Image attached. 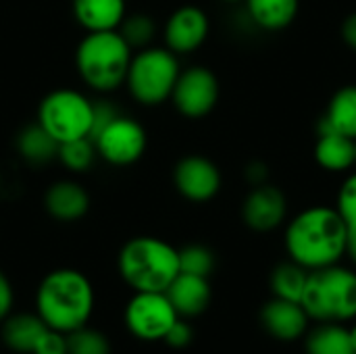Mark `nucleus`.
<instances>
[{
    "label": "nucleus",
    "instance_id": "obj_1",
    "mask_svg": "<svg viewBox=\"0 0 356 354\" xmlns=\"http://www.w3.org/2000/svg\"><path fill=\"white\" fill-rule=\"evenodd\" d=\"M348 225L336 207H309L292 217L284 234L288 257L309 271L340 263Z\"/></svg>",
    "mask_w": 356,
    "mask_h": 354
},
{
    "label": "nucleus",
    "instance_id": "obj_2",
    "mask_svg": "<svg viewBox=\"0 0 356 354\" xmlns=\"http://www.w3.org/2000/svg\"><path fill=\"white\" fill-rule=\"evenodd\" d=\"M35 309L48 328L69 334L88 323L94 309V288L75 269L50 271L38 288Z\"/></svg>",
    "mask_w": 356,
    "mask_h": 354
},
{
    "label": "nucleus",
    "instance_id": "obj_3",
    "mask_svg": "<svg viewBox=\"0 0 356 354\" xmlns=\"http://www.w3.org/2000/svg\"><path fill=\"white\" fill-rule=\"evenodd\" d=\"M117 263L121 277L136 292H165L179 275V250L152 236L129 240Z\"/></svg>",
    "mask_w": 356,
    "mask_h": 354
},
{
    "label": "nucleus",
    "instance_id": "obj_4",
    "mask_svg": "<svg viewBox=\"0 0 356 354\" xmlns=\"http://www.w3.org/2000/svg\"><path fill=\"white\" fill-rule=\"evenodd\" d=\"M131 56V46L117 29L88 31L77 46L75 67L79 77L92 90L113 92L125 83Z\"/></svg>",
    "mask_w": 356,
    "mask_h": 354
},
{
    "label": "nucleus",
    "instance_id": "obj_5",
    "mask_svg": "<svg viewBox=\"0 0 356 354\" xmlns=\"http://www.w3.org/2000/svg\"><path fill=\"white\" fill-rule=\"evenodd\" d=\"M300 305L317 323L353 321L356 319V271L340 263L309 271Z\"/></svg>",
    "mask_w": 356,
    "mask_h": 354
},
{
    "label": "nucleus",
    "instance_id": "obj_6",
    "mask_svg": "<svg viewBox=\"0 0 356 354\" xmlns=\"http://www.w3.org/2000/svg\"><path fill=\"white\" fill-rule=\"evenodd\" d=\"M179 73L181 69L175 52H171L169 48L146 46L131 56L125 83L138 102L146 106H156L171 98Z\"/></svg>",
    "mask_w": 356,
    "mask_h": 354
},
{
    "label": "nucleus",
    "instance_id": "obj_7",
    "mask_svg": "<svg viewBox=\"0 0 356 354\" xmlns=\"http://www.w3.org/2000/svg\"><path fill=\"white\" fill-rule=\"evenodd\" d=\"M38 123L58 142L90 138L94 104L77 90H54L40 102Z\"/></svg>",
    "mask_w": 356,
    "mask_h": 354
},
{
    "label": "nucleus",
    "instance_id": "obj_8",
    "mask_svg": "<svg viewBox=\"0 0 356 354\" xmlns=\"http://www.w3.org/2000/svg\"><path fill=\"white\" fill-rule=\"evenodd\" d=\"M96 152L115 167H127L142 159L148 146L146 129L123 115H117L94 136Z\"/></svg>",
    "mask_w": 356,
    "mask_h": 354
},
{
    "label": "nucleus",
    "instance_id": "obj_9",
    "mask_svg": "<svg viewBox=\"0 0 356 354\" xmlns=\"http://www.w3.org/2000/svg\"><path fill=\"white\" fill-rule=\"evenodd\" d=\"M177 317L165 292H136L125 307V325L140 340H163Z\"/></svg>",
    "mask_w": 356,
    "mask_h": 354
},
{
    "label": "nucleus",
    "instance_id": "obj_10",
    "mask_svg": "<svg viewBox=\"0 0 356 354\" xmlns=\"http://www.w3.org/2000/svg\"><path fill=\"white\" fill-rule=\"evenodd\" d=\"M171 100L184 117L202 119L219 102V79L209 67H190L179 73Z\"/></svg>",
    "mask_w": 356,
    "mask_h": 354
},
{
    "label": "nucleus",
    "instance_id": "obj_11",
    "mask_svg": "<svg viewBox=\"0 0 356 354\" xmlns=\"http://www.w3.org/2000/svg\"><path fill=\"white\" fill-rule=\"evenodd\" d=\"M221 171L219 167L200 154L184 156L173 169L175 190L190 202H209L221 190Z\"/></svg>",
    "mask_w": 356,
    "mask_h": 354
},
{
    "label": "nucleus",
    "instance_id": "obj_12",
    "mask_svg": "<svg viewBox=\"0 0 356 354\" xmlns=\"http://www.w3.org/2000/svg\"><path fill=\"white\" fill-rule=\"evenodd\" d=\"M288 217V198L277 188L267 184L254 186L242 202V221L259 234L277 230Z\"/></svg>",
    "mask_w": 356,
    "mask_h": 354
},
{
    "label": "nucleus",
    "instance_id": "obj_13",
    "mask_svg": "<svg viewBox=\"0 0 356 354\" xmlns=\"http://www.w3.org/2000/svg\"><path fill=\"white\" fill-rule=\"evenodd\" d=\"M211 31L209 17L198 6L177 8L165 25V44L175 54H190L198 50Z\"/></svg>",
    "mask_w": 356,
    "mask_h": 354
},
{
    "label": "nucleus",
    "instance_id": "obj_14",
    "mask_svg": "<svg viewBox=\"0 0 356 354\" xmlns=\"http://www.w3.org/2000/svg\"><path fill=\"white\" fill-rule=\"evenodd\" d=\"M309 321L311 317L307 315L305 307L294 300L273 296L261 309V323L265 332L282 342H294L305 338V334L309 332Z\"/></svg>",
    "mask_w": 356,
    "mask_h": 354
},
{
    "label": "nucleus",
    "instance_id": "obj_15",
    "mask_svg": "<svg viewBox=\"0 0 356 354\" xmlns=\"http://www.w3.org/2000/svg\"><path fill=\"white\" fill-rule=\"evenodd\" d=\"M165 294L171 300L177 315L184 319L202 315L207 311V307L211 305L209 277H200V275H192V273H179L169 284Z\"/></svg>",
    "mask_w": 356,
    "mask_h": 354
},
{
    "label": "nucleus",
    "instance_id": "obj_16",
    "mask_svg": "<svg viewBox=\"0 0 356 354\" xmlns=\"http://www.w3.org/2000/svg\"><path fill=\"white\" fill-rule=\"evenodd\" d=\"M315 161L321 169L330 173H342L353 169L356 167V140L330 127L317 125Z\"/></svg>",
    "mask_w": 356,
    "mask_h": 354
},
{
    "label": "nucleus",
    "instance_id": "obj_17",
    "mask_svg": "<svg viewBox=\"0 0 356 354\" xmlns=\"http://www.w3.org/2000/svg\"><path fill=\"white\" fill-rule=\"evenodd\" d=\"M44 207L56 221H77L90 211V194L81 184L60 179L46 190Z\"/></svg>",
    "mask_w": 356,
    "mask_h": 354
},
{
    "label": "nucleus",
    "instance_id": "obj_18",
    "mask_svg": "<svg viewBox=\"0 0 356 354\" xmlns=\"http://www.w3.org/2000/svg\"><path fill=\"white\" fill-rule=\"evenodd\" d=\"M73 15L88 31L119 29L125 19V0H73Z\"/></svg>",
    "mask_w": 356,
    "mask_h": 354
},
{
    "label": "nucleus",
    "instance_id": "obj_19",
    "mask_svg": "<svg viewBox=\"0 0 356 354\" xmlns=\"http://www.w3.org/2000/svg\"><path fill=\"white\" fill-rule=\"evenodd\" d=\"M246 17L263 31H282L298 15L300 0H244Z\"/></svg>",
    "mask_w": 356,
    "mask_h": 354
},
{
    "label": "nucleus",
    "instance_id": "obj_20",
    "mask_svg": "<svg viewBox=\"0 0 356 354\" xmlns=\"http://www.w3.org/2000/svg\"><path fill=\"white\" fill-rule=\"evenodd\" d=\"M319 125L356 140V86H344L332 96Z\"/></svg>",
    "mask_w": 356,
    "mask_h": 354
},
{
    "label": "nucleus",
    "instance_id": "obj_21",
    "mask_svg": "<svg viewBox=\"0 0 356 354\" xmlns=\"http://www.w3.org/2000/svg\"><path fill=\"white\" fill-rule=\"evenodd\" d=\"M307 354H355L350 332L342 323H319L305 334Z\"/></svg>",
    "mask_w": 356,
    "mask_h": 354
},
{
    "label": "nucleus",
    "instance_id": "obj_22",
    "mask_svg": "<svg viewBox=\"0 0 356 354\" xmlns=\"http://www.w3.org/2000/svg\"><path fill=\"white\" fill-rule=\"evenodd\" d=\"M46 323L42 321L40 315H29V313H19L10 317L4 323V342L10 351L17 353H33L40 336L46 332Z\"/></svg>",
    "mask_w": 356,
    "mask_h": 354
},
{
    "label": "nucleus",
    "instance_id": "obj_23",
    "mask_svg": "<svg viewBox=\"0 0 356 354\" xmlns=\"http://www.w3.org/2000/svg\"><path fill=\"white\" fill-rule=\"evenodd\" d=\"M19 154L31 165H44L58 154V142L40 125H27L17 138Z\"/></svg>",
    "mask_w": 356,
    "mask_h": 354
},
{
    "label": "nucleus",
    "instance_id": "obj_24",
    "mask_svg": "<svg viewBox=\"0 0 356 354\" xmlns=\"http://www.w3.org/2000/svg\"><path fill=\"white\" fill-rule=\"evenodd\" d=\"M307 280H309V269H305L302 265H298L290 259V261L280 263L271 271L269 288H271L275 298L300 303L305 288H307Z\"/></svg>",
    "mask_w": 356,
    "mask_h": 354
},
{
    "label": "nucleus",
    "instance_id": "obj_25",
    "mask_svg": "<svg viewBox=\"0 0 356 354\" xmlns=\"http://www.w3.org/2000/svg\"><path fill=\"white\" fill-rule=\"evenodd\" d=\"M94 156H96V144L92 138H77L58 144L56 159L73 173L88 171L94 163Z\"/></svg>",
    "mask_w": 356,
    "mask_h": 354
},
{
    "label": "nucleus",
    "instance_id": "obj_26",
    "mask_svg": "<svg viewBox=\"0 0 356 354\" xmlns=\"http://www.w3.org/2000/svg\"><path fill=\"white\" fill-rule=\"evenodd\" d=\"M215 269V255L202 244H188L179 248V273L209 277Z\"/></svg>",
    "mask_w": 356,
    "mask_h": 354
},
{
    "label": "nucleus",
    "instance_id": "obj_27",
    "mask_svg": "<svg viewBox=\"0 0 356 354\" xmlns=\"http://www.w3.org/2000/svg\"><path fill=\"white\" fill-rule=\"evenodd\" d=\"M69 354H111V344L104 334L90 330L88 325L77 328L67 334Z\"/></svg>",
    "mask_w": 356,
    "mask_h": 354
},
{
    "label": "nucleus",
    "instance_id": "obj_28",
    "mask_svg": "<svg viewBox=\"0 0 356 354\" xmlns=\"http://www.w3.org/2000/svg\"><path fill=\"white\" fill-rule=\"evenodd\" d=\"M117 31L125 38V42H127L131 48H146V46L150 44V40L154 38L156 27H154L152 17L138 13V15L125 17V19L121 21V25H119Z\"/></svg>",
    "mask_w": 356,
    "mask_h": 354
},
{
    "label": "nucleus",
    "instance_id": "obj_29",
    "mask_svg": "<svg viewBox=\"0 0 356 354\" xmlns=\"http://www.w3.org/2000/svg\"><path fill=\"white\" fill-rule=\"evenodd\" d=\"M336 209L348 227H356V173L348 175L344 179V184L340 186Z\"/></svg>",
    "mask_w": 356,
    "mask_h": 354
},
{
    "label": "nucleus",
    "instance_id": "obj_30",
    "mask_svg": "<svg viewBox=\"0 0 356 354\" xmlns=\"http://www.w3.org/2000/svg\"><path fill=\"white\" fill-rule=\"evenodd\" d=\"M31 354H69L67 353V334L46 328V332L40 336Z\"/></svg>",
    "mask_w": 356,
    "mask_h": 354
},
{
    "label": "nucleus",
    "instance_id": "obj_31",
    "mask_svg": "<svg viewBox=\"0 0 356 354\" xmlns=\"http://www.w3.org/2000/svg\"><path fill=\"white\" fill-rule=\"evenodd\" d=\"M192 340H194V332H192L188 319H184V317H177V321L171 325V330L163 338V342H167L171 348H186L192 344Z\"/></svg>",
    "mask_w": 356,
    "mask_h": 354
},
{
    "label": "nucleus",
    "instance_id": "obj_32",
    "mask_svg": "<svg viewBox=\"0 0 356 354\" xmlns=\"http://www.w3.org/2000/svg\"><path fill=\"white\" fill-rule=\"evenodd\" d=\"M244 175H246V182L254 188V186L269 182V167L263 161H250L244 169Z\"/></svg>",
    "mask_w": 356,
    "mask_h": 354
},
{
    "label": "nucleus",
    "instance_id": "obj_33",
    "mask_svg": "<svg viewBox=\"0 0 356 354\" xmlns=\"http://www.w3.org/2000/svg\"><path fill=\"white\" fill-rule=\"evenodd\" d=\"M10 309H13V286L8 277L0 271V319L8 317Z\"/></svg>",
    "mask_w": 356,
    "mask_h": 354
},
{
    "label": "nucleus",
    "instance_id": "obj_34",
    "mask_svg": "<svg viewBox=\"0 0 356 354\" xmlns=\"http://www.w3.org/2000/svg\"><path fill=\"white\" fill-rule=\"evenodd\" d=\"M340 35L344 40V44L355 50L356 52V10L350 13L344 21H342V27H340Z\"/></svg>",
    "mask_w": 356,
    "mask_h": 354
},
{
    "label": "nucleus",
    "instance_id": "obj_35",
    "mask_svg": "<svg viewBox=\"0 0 356 354\" xmlns=\"http://www.w3.org/2000/svg\"><path fill=\"white\" fill-rule=\"evenodd\" d=\"M346 257L356 265V227H348V236H346Z\"/></svg>",
    "mask_w": 356,
    "mask_h": 354
},
{
    "label": "nucleus",
    "instance_id": "obj_36",
    "mask_svg": "<svg viewBox=\"0 0 356 354\" xmlns=\"http://www.w3.org/2000/svg\"><path fill=\"white\" fill-rule=\"evenodd\" d=\"M350 332V342H353V348H355V354H356V323L348 330Z\"/></svg>",
    "mask_w": 356,
    "mask_h": 354
},
{
    "label": "nucleus",
    "instance_id": "obj_37",
    "mask_svg": "<svg viewBox=\"0 0 356 354\" xmlns=\"http://www.w3.org/2000/svg\"><path fill=\"white\" fill-rule=\"evenodd\" d=\"M223 2H232V4H236V2H244V0H223Z\"/></svg>",
    "mask_w": 356,
    "mask_h": 354
}]
</instances>
